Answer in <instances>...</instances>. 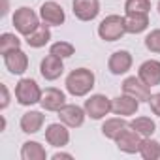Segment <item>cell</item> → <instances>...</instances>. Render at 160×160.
I'll return each mask as SVG.
<instances>
[{
    "mask_svg": "<svg viewBox=\"0 0 160 160\" xmlns=\"http://www.w3.org/2000/svg\"><path fill=\"white\" fill-rule=\"evenodd\" d=\"M96 77L89 68H75L66 77V91L72 96H87L94 89Z\"/></svg>",
    "mask_w": 160,
    "mask_h": 160,
    "instance_id": "obj_1",
    "label": "cell"
},
{
    "mask_svg": "<svg viewBox=\"0 0 160 160\" xmlns=\"http://www.w3.org/2000/svg\"><path fill=\"white\" fill-rule=\"evenodd\" d=\"M42 89L40 85L30 77H25L17 83L15 87V98L21 106H34V104H40L42 100Z\"/></svg>",
    "mask_w": 160,
    "mask_h": 160,
    "instance_id": "obj_2",
    "label": "cell"
},
{
    "mask_svg": "<svg viewBox=\"0 0 160 160\" xmlns=\"http://www.w3.org/2000/svg\"><path fill=\"white\" fill-rule=\"evenodd\" d=\"M126 34L124 28V17L121 15H108L100 25H98V36L104 42H117Z\"/></svg>",
    "mask_w": 160,
    "mask_h": 160,
    "instance_id": "obj_3",
    "label": "cell"
},
{
    "mask_svg": "<svg viewBox=\"0 0 160 160\" xmlns=\"http://www.w3.org/2000/svg\"><path fill=\"white\" fill-rule=\"evenodd\" d=\"M38 25H40V17L36 15L34 10H30L27 6L15 10V13H13V27H15V30L19 34L28 36L32 30H36Z\"/></svg>",
    "mask_w": 160,
    "mask_h": 160,
    "instance_id": "obj_4",
    "label": "cell"
},
{
    "mask_svg": "<svg viewBox=\"0 0 160 160\" xmlns=\"http://www.w3.org/2000/svg\"><path fill=\"white\" fill-rule=\"evenodd\" d=\"M85 111L91 119L100 121L111 111V100L106 94H92L89 100H85Z\"/></svg>",
    "mask_w": 160,
    "mask_h": 160,
    "instance_id": "obj_5",
    "label": "cell"
},
{
    "mask_svg": "<svg viewBox=\"0 0 160 160\" xmlns=\"http://www.w3.org/2000/svg\"><path fill=\"white\" fill-rule=\"evenodd\" d=\"M122 92L136 98L139 104L141 102H149L151 98V87L147 83H143L139 77L132 75V77H126L124 81H122Z\"/></svg>",
    "mask_w": 160,
    "mask_h": 160,
    "instance_id": "obj_6",
    "label": "cell"
},
{
    "mask_svg": "<svg viewBox=\"0 0 160 160\" xmlns=\"http://www.w3.org/2000/svg\"><path fill=\"white\" fill-rule=\"evenodd\" d=\"M141 136L128 124L117 138H115V143L119 147V151L122 152H128V154H134V152H139V145H141Z\"/></svg>",
    "mask_w": 160,
    "mask_h": 160,
    "instance_id": "obj_7",
    "label": "cell"
},
{
    "mask_svg": "<svg viewBox=\"0 0 160 160\" xmlns=\"http://www.w3.org/2000/svg\"><path fill=\"white\" fill-rule=\"evenodd\" d=\"M57 113H58V117H60V122H64V124L70 126V128H79V126L85 122V117H87L85 108H79V106H75V104H66V106H62Z\"/></svg>",
    "mask_w": 160,
    "mask_h": 160,
    "instance_id": "obj_8",
    "label": "cell"
},
{
    "mask_svg": "<svg viewBox=\"0 0 160 160\" xmlns=\"http://www.w3.org/2000/svg\"><path fill=\"white\" fill-rule=\"evenodd\" d=\"M40 17H42V21L45 23V25H49V27H60L64 21H66V13H64V10H62V6L60 4H57V2H43L42 4V8H40Z\"/></svg>",
    "mask_w": 160,
    "mask_h": 160,
    "instance_id": "obj_9",
    "label": "cell"
},
{
    "mask_svg": "<svg viewBox=\"0 0 160 160\" xmlns=\"http://www.w3.org/2000/svg\"><path fill=\"white\" fill-rule=\"evenodd\" d=\"M72 8H73V15L79 21H92L100 13V2L98 0H73Z\"/></svg>",
    "mask_w": 160,
    "mask_h": 160,
    "instance_id": "obj_10",
    "label": "cell"
},
{
    "mask_svg": "<svg viewBox=\"0 0 160 160\" xmlns=\"http://www.w3.org/2000/svg\"><path fill=\"white\" fill-rule=\"evenodd\" d=\"M64 72V64H62V58L60 57H55V55H47L45 58H42L40 62V73L47 79V81H55L58 79Z\"/></svg>",
    "mask_w": 160,
    "mask_h": 160,
    "instance_id": "obj_11",
    "label": "cell"
},
{
    "mask_svg": "<svg viewBox=\"0 0 160 160\" xmlns=\"http://www.w3.org/2000/svg\"><path fill=\"white\" fill-rule=\"evenodd\" d=\"M45 139H47L49 145H53V147H57V149H62V147H66L68 141H70V132H68V128H66L64 122H62V124H60V122H53V124H49L47 130H45Z\"/></svg>",
    "mask_w": 160,
    "mask_h": 160,
    "instance_id": "obj_12",
    "label": "cell"
},
{
    "mask_svg": "<svg viewBox=\"0 0 160 160\" xmlns=\"http://www.w3.org/2000/svg\"><path fill=\"white\" fill-rule=\"evenodd\" d=\"M139 109V102L128 94L122 92V96H117L111 100V111L119 117H130L136 115V111Z\"/></svg>",
    "mask_w": 160,
    "mask_h": 160,
    "instance_id": "obj_13",
    "label": "cell"
},
{
    "mask_svg": "<svg viewBox=\"0 0 160 160\" xmlns=\"http://www.w3.org/2000/svg\"><path fill=\"white\" fill-rule=\"evenodd\" d=\"M4 64H6V68H8L12 73L21 75V73H25L27 68H28V57H27L25 51L13 49V51H10V53L4 55Z\"/></svg>",
    "mask_w": 160,
    "mask_h": 160,
    "instance_id": "obj_14",
    "label": "cell"
},
{
    "mask_svg": "<svg viewBox=\"0 0 160 160\" xmlns=\"http://www.w3.org/2000/svg\"><path fill=\"white\" fill-rule=\"evenodd\" d=\"M138 77L149 87L160 85V60H145L138 70Z\"/></svg>",
    "mask_w": 160,
    "mask_h": 160,
    "instance_id": "obj_15",
    "label": "cell"
},
{
    "mask_svg": "<svg viewBox=\"0 0 160 160\" xmlns=\"http://www.w3.org/2000/svg\"><path fill=\"white\" fill-rule=\"evenodd\" d=\"M42 108L45 111H58L62 106H66V96L60 89H55V87H49L42 92V100H40Z\"/></svg>",
    "mask_w": 160,
    "mask_h": 160,
    "instance_id": "obj_16",
    "label": "cell"
},
{
    "mask_svg": "<svg viewBox=\"0 0 160 160\" xmlns=\"http://www.w3.org/2000/svg\"><path fill=\"white\" fill-rule=\"evenodd\" d=\"M108 68H109V72L113 73V75H122V73H126L130 68H132V55L128 53V51H115L111 57H109V60H108Z\"/></svg>",
    "mask_w": 160,
    "mask_h": 160,
    "instance_id": "obj_17",
    "label": "cell"
},
{
    "mask_svg": "<svg viewBox=\"0 0 160 160\" xmlns=\"http://www.w3.org/2000/svg\"><path fill=\"white\" fill-rule=\"evenodd\" d=\"M43 121H45V115L42 111H27L23 117H21V130L25 134H36L42 130L43 126Z\"/></svg>",
    "mask_w": 160,
    "mask_h": 160,
    "instance_id": "obj_18",
    "label": "cell"
},
{
    "mask_svg": "<svg viewBox=\"0 0 160 160\" xmlns=\"http://www.w3.org/2000/svg\"><path fill=\"white\" fill-rule=\"evenodd\" d=\"M149 27V13H126L124 28L128 34H141Z\"/></svg>",
    "mask_w": 160,
    "mask_h": 160,
    "instance_id": "obj_19",
    "label": "cell"
},
{
    "mask_svg": "<svg viewBox=\"0 0 160 160\" xmlns=\"http://www.w3.org/2000/svg\"><path fill=\"white\" fill-rule=\"evenodd\" d=\"M25 38H27V43H28L30 47H34V49L43 47V45L49 43V40H51L49 25H38L36 30H32V32H30L28 36H25Z\"/></svg>",
    "mask_w": 160,
    "mask_h": 160,
    "instance_id": "obj_20",
    "label": "cell"
},
{
    "mask_svg": "<svg viewBox=\"0 0 160 160\" xmlns=\"http://www.w3.org/2000/svg\"><path fill=\"white\" fill-rule=\"evenodd\" d=\"M21 158L23 160H45L47 152L43 145H40L38 141H25L21 147Z\"/></svg>",
    "mask_w": 160,
    "mask_h": 160,
    "instance_id": "obj_21",
    "label": "cell"
},
{
    "mask_svg": "<svg viewBox=\"0 0 160 160\" xmlns=\"http://www.w3.org/2000/svg\"><path fill=\"white\" fill-rule=\"evenodd\" d=\"M130 122H126L124 121V117H115V119H108L106 122H104V126H102V134L108 138V139H113L115 141V138L128 126Z\"/></svg>",
    "mask_w": 160,
    "mask_h": 160,
    "instance_id": "obj_22",
    "label": "cell"
},
{
    "mask_svg": "<svg viewBox=\"0 0 160 160\" xmlns=\"http://www.w3.org/2000/svg\"><path fill=\"white\" fill-rule=\"evenodd\" d=\"M130 126L141 136V138H151L156 130V124L151 117H136L134 121H130Z\"/></svg>",
    "mask_w": 160,
    "mask_h": 160,
    "instance_id": "obj_23",
    "label": "cell"
},
{
    "mask_svg": "<svg viewBox=\"0 0 160 160\" xmlns=\"http://www.w3.org/2000/svg\"><path fill=\"white\" fill-rule=\"evenodd\" d=\"M139 154L145 160H158L160 158V143L152 138H143L139 145Z\"/></svg>",
    "mask_w": 160,
    "mask_h": 160,
    "instance_id": "obj_24",
    "label": "cell"
},
{
    "mask_svg": "<svg viewBox=\"0 0 160 160\" xmlns=\"http://www.w3.org/2000/svg\"><path fill=\"white\" fill-rule=\"evenodd\" d=\"M13 49H21V40L12 32H4L0 36V53L6 55V53H10Z\"/></svg>",
    "mask_w": 160,
    "mask_h": 160,
    "instance_id": "obj_25",
    "label": "cell"
},
{
    "mask_svg": "<svg viewBox=\"0 0 160 160\" xmlns=\"http://www.w3.org/2000/svg\"><path fill=\"white\" fill-rule=\"evenodd\" d=\"M124 10H126V13H149L151 0H126Z\"/></svg>",
    "mask_w": 160,
    "mask_h": 160,
    "instance_id": "obj_26",
    "label": "cell"
},
{
    "mask_svg": "<svg viewBox=\"0 0 160 160\" xmlns=\"http://www.w3.org/2000/svg\"><path fill=\"white\" fill-rule=\"evenodd\" d=\"M73 45L72 43H68V42H57V43H53L51 45V49H49V53L51 55H55V57H60V58H68V57H72L73 55Z\"/></svg>",
    "mask_w": 160,
    "mask_h": 160,
    "instance_id": "obj_27",
    "label": "cell"
},
{
    "mask_svg": "<svg viewBox=\"0 0 160 160\" xmlns=\"http://www.w3.org/2000/svg\"><path fill=\"white\" fill-rule=\"evenodd\" d=\"M145 47L151 53H160V28H156L145 36Z\"/></svg>",
    "mask_w": 160,
    "mask_h": 160,
    "instance_id": "obj_28",
    "label": "cell"
},
{
    "mask_svg": "<svg viewBox=\"0 0 160 160\" xmlns=\"http://www.w3.org/2000/svg\"><path fill=\"white\" fill-rule=\"evenodd\" d=\"M149 106H151V111H152L154 115L160 117V92L151 94V98H149Z\"/></svg>",
    "mask_w": 160,
    "mask_h": 160,
    "instance_id": "obj_29",
    "label": "cell"
},
{
    "mask_svg": "<svg viewBox=\"0 0 160 160\" xmlns=\"http://www.w3.org/2000/svg\"><path fill=\"white\" fill-rule=\"evenodd\" d=\"M0 92H2V102H0V109H6L10 106V92L6 85H0Z\"/></svg>",
    "mask_w": 160,
    "mask_h": 160,
    "instance_id": "obj_30",
    "label": "cell"
},
{
    "mask_svg": "<svg viewBox=\"0 0 160 160\" xmlns=\"http://www.w3.org/2000/svg\"><path fill=\"white\" fill-rule=\"evenodd\" d=\"M60 158H66V160H72L73 156H72L70 152H55V154H53V160H60Z\"/></svg>",
    "mask_w": 160,
    "mask_h": 160,
    "instance_id": "obj_31",
    "label": "cell"
},
{
    "mask_svg": "<svg viewBox=\"0 0 160 160\" xmlns=\"http://www.w3.org/2000/svg\"><path fill=\"white\" fill-rule=\"evenodd\" d=\"M6 128V119L2 117V119H0V130H4Z\"/></svg>",
    "mask_w": 160,
    "mask_h": 160,
    "instance_id": "obj_32",
    "label": "cell"
},
{
    "mask_svg": "<svg viewBox=\"0 0 160 160\" xmlns=\"http://www.w3.org/2000/svg\"><path fill=\"white\" fill-rule=\"evenodd\" d=\"M158 13H160V0H158Z\"/></svg>",
    "mask_w": 160,
    "mask_h": 160,
    "instance_id": "obj_33",
    "label": "cell"
}]
</instances>
